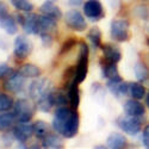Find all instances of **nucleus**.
Segmentation results:
<instances>
[{
  "label": "nucleus",
  "mask_w": 149,
  "mask_h": 149,
  "mask_svg": "<svg viewBox=\"0 0 149 149\" xmlns=\"http://www.w3.org/2000/svg\"><path fill=\"white\" fill-rule=\"evenodd\" d=\"M88 47L85 42H80V52H79V58H78V65L75 70V80L77 82L81 84L86 77H87L88 72Z\"/></svg>",
  "instance_id": "nucleus-1"
},
{
  "label": "nucleus",
  "mask_w": 149,
  "mask_h": 149,
  "mask_svg": "<svg viewBox=\"0 0 149 149\" xmlns=\"http://www.w3.org/2000/svg\"><path fill=\"white\" fill-rule=\"evenodd\" d=\"M130 24L127 19H115L111 22L110 25V33L112 40L116 42H125L129 40L130 33H129Z\"/></svg>",
  "instance_id": "nucleus-2"
},
{
  "label": "nucleus",
  "mask_w": 149,
  "mask_h": 149,
  "mask_svg": "<svg viewBox=\"0 0 149 149\" xmlns=\"http://www.w3.org/2000/svg\"><path fill=\"white\" fill-rule=\"evenodd\" d=\"M36 106L26 99H18L13 105V112L18 122H30L33 117Z\"/></svg>",
  "instance_id": "nucleus-3"
},
{
  "label": "nucleus",
  "mask_w": 149,
  "mask_h": 149,
  "mask_svg": "<svg viewBox=\"0 0 149 149\" xmlns=\"http://www.w3.org/2000/svg\"><path fill=\"white\" fill-rule=\"evenodd\" d=\"M65 22L67 24V26L74 31H84L87 28V23L85 20V17L81 12L77 8H73L66 12L65 15Z\"/></svg>",
  "instance_id": "nucleus-4"
},
{
  "label": "nucleus",
  "mask_w": 149,
  "mask_h": 149,
  "mask_svg": "<svg viewBox=\"0 0 149 149\" xmlns=\"http://www.w3.org/2000/svg\"><path fill=\"white\" fill-rule=\"evenodd\" d=\"M117 125L120 128V130L131 136L137 135L141 131V120L139 119V117L130 115L120 116L117 119Z\"/></svg>",
  "instance_id": "nucleus-5"
},
{
  "label": "nucleus",
  "mask_w": 149,
  "mask_h": 149,
  "mask_svg": "<svg viewBox=\"0 0 149 149\" xmlns=\"http://www.w3.org/2000/svg\"><path fill=\"white\" fill-rule=\"evenodd\" d=\"M50 91H53L52 90V85L47 79H38L37 78L29 86L30 98L33 99L35 102H37L41 97H43L44 94H47L48 92H50Z\"/></svg>",
  "instance_id": "nucleus-6"
},
{
  "label": "nucleus",
  "mask_w": 149,
  "mask_h": 149,
  "mask_svg": "<svg viewBox=\"0 0 149 149\" xmlns=\"http://www.w3.org/2000/svg\"><path fill=\"white\" fill-rule=\"evenodd\" d=\"M75 110V109H69L67 107L66 105L63 106H58L57 110H56V112H55V117H54V120H53V128L54 130L62 135V131H63V128L66 125V123L67 120L69 119L70 115L73 113V111Z\"/></svg>",
  "instance_id": "nucleus-7"
},
{
  "label": "nucleus",
  "mask_w": 149,
  "mask_h": 149,
  "mask_svg": "<svg viewBox=\"0 0 149 149\" xmlns=\"http://www.w3.org/2000/svg\"><path fill=\"white\" fill-rule=\"evenodd\" d=\"M84 13L92 22H98L105 16L103 5L99 0H87L84 5Z\"/></svg>",
  "instance_id": "nucleus-8"
},
{
  "label": "nucleus",
  "mask_w": 149,
  "mask_h": 149,
  "mask_svg": "<svg viewBox=\"0 0 149 149\" xmlns=\"http://www.w3.org/2000/svg\"><path fill=\"white\" fill-rule=\"evenodd\" d=\"M33 135V124L29 122H19L12 129V136L19 143H25Z\"/></svg>",
  "instance_id": "nucleus-9"
},
{
  "label": "nucleus",
  "mask_w": 149,
  "mask_h": 149,
  "mask_svg": "<svg viewBox=\"0 0 149 149\" xmlns=\"http://www.w3.org/2000/svg\"><path fill=\"white\" fill-rule=\"evenodd\" d=\"M32 50V43L25 36H18L15 40L13 44V53L15 56L19 60H24L29 56Z\"/></svg>",
  "instance_id": "nucleus-10"
},
{
  "label": "nucleus",
  "mask_w": 149,
  "mask_h": 149,
  "mask_svg": "<svg viewBox=\"0 0 149 149\" xmlns=\"http://www.w3.org/2000/svg\"><path fill=\"white\" fill-rule=\"evenodd\" d=\"M25 77L20 72L18 73H12L8 77L7 81L5 82V88L10 92L13 93H18L24 88V85H25Z\"/></svg>",
  "instance_id": "nucleus-11"
},
{
  "label": "nucleus",
  "mask_w": 149,
  "mask_h": 149,
  "mask_svg": "<svg viewBox=\"0 0 149 149\" xmlns=\"http://www.w3.org/2000/svg\"><path fill=\"white\" fill-rule=\"evenodd\" d=\"M22 26L28 35L40 33V16L29 12L28 15L24 16V23Z\"/></svg>",
  "instance_id": "nucleus-12"
},
{
  "label": "nucleus",
  "mask_w": 149,
  "mask_h": 149,
  "mask_svg": "<svg viewBox=\"0 0 149 149\" xmlns=\"http://www.w3.org/2000/svg\"><path fill=\"white\" fill-rule=\"evenodd\" d=\"M124 112L130 116H135V117H141L146 113V109L143 106L142 103L139 102V99H128V100L124 103L123 105Z\"/></svg>",
  "instance_id": "nucleus-13"
},
{
  "label": "nucleus",
  "mask_w": 149,
  "mask_h": 149,
  "mask_svg": "<svg viewBox=\"0 0 149 149\" xmlns=\"http://www.w3.org/2000/svg\"><path fill=\"white\" fill-rule=\"evenodd\" d=\"M78 131H79V115L77 111L74 110L63 128L62 136H65L66 139H72L78 134Z\"/></svg>",
  "instance_id": "nucleus-14"
},
{
  "label": "nucleus",
  "mask_w": 149,
  "mask_h": 149,
  "mask_svg": "<svg viewBox=\"0 0 149 149\" xmlns=\"http://www.w3.org/2000/svg\"><path fill=\"white\" fill-rule=\"evenodd\" d=\"M102 50H103L104 60L105 61L117 63V62H119L120 58H122L120 49L117 45H113V44H104V45H102Z\"/></svg>",
  "instance_id": "nucleus-15"
},
{
  "label": "nucleus",
  "mask_w": 149,
  "mask_h": 149,
  "mask_svg": "<svg viewBox=\"0 0 149 149\" xmlns=\"http://www.w3.org/2000/svg\"><path fill=\"white\" fill-rule=\"evenodd\" d=\"M102 68H103V77H105L107 80L122 81V78L119 75V72H118V68H117L116 63H113V62H109V61H104Z\"/></svg>",
  "instance_id": "nucleus-16"
},
{
  "label": "nucleus",
  "mask_w": 149,
  "mask_h": 149,
  "mask_svg": "<svg viewBox=\"0 0 149 149\" xmlns=\"http://www.w3.org/2000/svg\"><path fill=\"white\" fill-rule=\"evenodd\" d=\"M40 11L42 12V15L50 16L55 19L62 18V12H61L60 7L54 4L53 0H47V1H44L42 4V6L40 7Z\"/></svg>",
  "instance_id": "nucleus-17"
},
{
  "label": "nucleus",
  "mask_w": 149,
  "mask_h": 149,
  "mask_svg": "<svg viewBox=\"0 0 149 149\" xmlns=\"http://www.w3.org/2000/svg\"><path fill=\"white\" fill-rule=\"evenodd\" d=\"M56 20L50 16L42 15L40 16V35L41 33H50L56 30Z\"/></svg>",
  "instance_id": "nucleus-18"
},
{
  "label": "nucleus",
  "mask_w": 149,
  "mask_h": 149,
  "mask_svg": "<svg viewBox=\"0 0 149 149\" xmlns=\"http://www.w3.org/2000/svg\"><path fill=\"white\" fill-rule=\"evenodd\" d=\"M106 146L111 149H120L127 146V139L125 136L120 132H112L109 135L106 140Z\"/></svg>",
  "instance_id": "nucleus-19"
},
{
  "label": "nucleus",
  "mask_w": 149,
  "mask_h": 149,
  "mask_svg": "<svg viewBox=\"0 0 149 149\" xmlns=\"http://www.w3.org/2000/svg\"><path fill=\"white\" fill-rule=\"evenodd\" d=\"M79 82H77L75 80L72 81L68 86V98H69V104L72 105L73 109H78L79 103H80V91H79Z\"/></svg>",
  "instance_id": "nucleus-20"
},
{
  "label": "nucleus",
  "mask_w": 149,
  "mask_h": 149,
  "mask_svg": "<svg viewBox=\"0 0 149 149\" xmlns=\"http://www.w3.org/2000/svg\"><path fill=\"white\" fill-rule=\"evenodd\" d=\"M36 103H37V107H38L41 111H43V112H48V111H50L52 107L55 106V103H54V92L53 91L48 92L47 94L41 97Z\"/></svg>",
  "instance_id": "nucleus-21"
},
{
  "label": "nucleus",
  "mask_w": 149,
  "mask_h": 149,
  "mask_svg": "<svg viewBox=\"0 0 149 149\" xmlns=\"http://www.w3.org/2000/svg\"><path fill=\"white\" fill-rule=\"evenodd\" d=\"M42 148H50V149H61L63 148V143L60 136L56 134H48L47 137L43 139Z\"/></svg>",
  "instance_id": "nucleus-22"
},
{
  "label": "nucleus",
  "mask_w": 149,
  "mask_h": 149,
  "mask_svg": "<svg viewBox=\"0 0 149 149\" xmlns=\"http://www.w3.org/2000/svg\"><path fill=\"white\" fill-rule=\"evenodd\" d=\"M0 28L4 29L8 35H15L18 31V24L15 18L6 16L4 18H0Z\"/></svg>",
  "instance_id": "nucleus-23"
},
{
  "label": "nucleus",
  "mask_w": 149,
  "mask_h": 149,
  "mask_svg": "<svg viewBox=\"0 0 149 149\" xmlns=\"http://www.w3.org/2000/svg\"><path fill=\"white\" fill-rule=\"evenodd\" d=\"M17 118H16L15 112L6 111V113H1L0 115V131H6L10 128H12Z\"/></svg>",
  "instance_id": "nucleus-24"
},
{
  "label": "nucleus",
  "mask_w": 149,
  "mask_h": 149,
  "mask_svg": "<svg viewBox=\"0 0 149 149\" xmlns=\"http://www.w3.org/2000/svg\"><path fill=\"white\" fill-rule=\"evenodd\" d=\"M49 134V127L44 120H36L33 123V135L38 140H43Z\"/></svg>",
  "instance_id": "nucleus-25"
},
{
  "label": "nucleus",
  "mask_w": 149,
  "mask_h": 149,
  "mask_svg": "<svg viewBox=\"0 0 149 149\" xmlns=\"http://www.w3.org/2000/svg\"><path fill=\"white\" fill-rule=\"evenodd\" d=\"M129 94L134 99H142L146 94V88L140 82H131L129 84Z\"/></svg>",
  "instance_id": "nucleus-26"
},
{
  "label": "nucleus",
  "mask_w": 149,
  "mask_h": 149,
  "mask_svg": "<svg viewBox=\"0 0 149 149\" xmlns=\"http://www.w3.org/2000/svg\"><path fill=\"white\" fill-rule=\"evenodd\" d=\"M25 78H40L41 75V69L35 66V65H31V63H26V65H24L20 70H19Z\"/></svg>",
  "instance_id": "nucleus-27"
},
{
  "label": "nucleus",
  "mask_w": 149,
  "mask_h": 149,
  "mask_svg": "<svg viewBox=\"0 0 149 149\" xmlns=\"http://www.w3.org/2000/svg\"><path fill=\"white\" fill-rule=\"evenodd\" d=\"M134 72L139 81H146L149 78V69L143 62H137L134 67Z\"/></svg>",
  "instance_id": "nucleus-28"
},
{
  "label": "nucleus",
  "mask_w": 149,
  "mask_h": 149,
  "mask_svg": "<svg viewBox=\"0 0 149 149\" xmlns=\"http://www.w3.org/2000/svg\"><path fill=\"white\" fill-rule=\"evenodd\" d=\"M87 37H88V40L91 41L93 48L102 47V32H100V30H99L97 26L92 28V29L88 31Z\"/></svg>",
  "instance_id": "nucleus-29"
},
{
  "label": "nucleus",
  "mask_w": 149,
  "mask_h": 149,
  "mask_svg": "<svg viewBox=\"0 0 149 149\" xmlns=\"http://www.w3.org/2000/svg\"><path fill=\"white\" fill-rule=\"evenodd\" d=\"M13 105H15V102L11 95L6 93H0V112L10 111L11 109H13Z\"/></svg>",
  "instance_id": "nucleus-30"
},
{
  "label": "nucleus",
  "mask_w": 149,
  "mask_h": 149,
  "mask_svg": "<svg viewBox=\"0 0 149 149\" xmlns=\"http://www.w3.org/2000/svg\"><path fill=\"white\" fill-rule=\"evenodd\" d=\"M11 4L18 11L31 12L33 10V4L30 1V0H11Z\"/></svg>",
  "instance_id": "nucleus-31"
},
{
  "label": "nucleus",
  "mask_w": 149,
  "mask_h": 149,
  "mask_svg": "<svg viewBox=\"0 0 149 149\" xmlns=\"http://www.w3.org/2000/svg\"><path fill=\"white\" fill-rule=\"evenodd\" d=\"M54 103L55 106H63L69 103L68 94H66L63 91H56L54 92Z\"/></svg>",
  "instance_id": "nucleus-32"
},
{
  "label": "nucleus",
  "mask_w": 149,
  "mask_h": 149,
  "mask_svg": "<svg viewBox=\"0 0 149 149\" xmlns=\"http://www.w3.org/2000/svg\"><path fill=\"white\" fill-rule=\"evenodd\" d=\"M12 73H13V69H12L7 63H5V62H0V79L10 77Z\"/></svg>",
  "instance_id": "nucleus-33"
},
{
  "label": "nucleus",
  "mask_w": 149,
  "mask_h": 149,
  "mask_svg": "<svg viewBox=\"0 0 149 149\" xmlns=\"http://www.w3.org/2000/svg\"><path fill=\"white\" fill-rule=\"evenodd\" d=\"M75 44H77V41L74 40V38H69V40H67L63 44H62V48H61L60 54H65V53L69 52L73 47H75Z\"/></svg>",
  "instance_id": "nucleus-34"
},
{
  "label": "nucleus",
  "mask_w": 149,
  "mask_h": 149,
  "mask_svg": "<svg viewBox=\"0 0 149 149\" xmlns=\"http://www.w3.org/2000/svg\"><path fill=\"white\" fill-rule=\"evenodd\" d=\"M142 142L147 148H149V124L142 131Z\"/></svg>",
  "instance_id": "nucleus-35"
},
{
  "label": "nucleus",
  "mask_w": 149,
  "mask_h": 149,
  "mask_svg": "<svg viewBox=\"0 0 149 149\" xmlns=\"http://www.w3.org/2000/svg\"><path fill=\"white\" fill-rule=\"evenodd\" d=\"M41 38H42V42L45 47H50L52 43H53V37L50 33H41Z\"/></svg>",
  "instance_id": "nucleus-36"
},
{
  "label": "nucleus",
  "mask_w": 149,
  "mask_h": 149,
  "mask_svg": "<svg viewBox=\"0 0 149 149\" xmlns=\"http://www.w3.org/2000/svg\"><path fill=\"white\" fill-rule=\"evenodd\" d=\"M6 16H8V7L4 1L0 0V18H4Z\"/></svg>",
  "instance_id": "nucleus-37"
},
{
  "label": "nucleus",
  "mask_w": 149,
  "mask_h": 149,
  "mask_svg": "<svg viewBox=\"0 0 149 149\" xmlns=\"http://www.w3.org/2000/svg\"><path fill=\"white\" fill-rule=\"evenodd\" d=\"M84 3V0H68V4L73 7H78Z\"/></svg>",
  "instance_id": "nucleus-38"
},
{
  "label": "nucleus",
  "mask_w": 149,
  "mask_h": 149,
  "mask_svg": "<svg viewBox=\"0 0 149 149\" xmlns=\"http://www.w3.org/2000/svg\"><path fill=\"white\" fill-rule=\"evenodd\" d=\"M147 105H148V107H149V93H148V95H147Z\"/></svg>",
  "instance_id": "nucleus-39"
},
{
  "label": "nucleus",
  "mask_w": 149,
  "mask_h": 149,
  "mask_svg": "<svg viewBox=\"0 0 149 149\" xmlns=\"http://www.w3.org/2000/svg\"><path fill=\"white\" fill-rule=\"evenodd\" d=\"M147 42H148V45H149V38H148V40H147Z\"/></svg>",
  "instance_id": "nucleus-40"
},
{
  "label": "nucleus",
  "mask_w": 149,
  "mask_h": 149,
  "mask_svg": "<svg viewBox=\"0 0 149 149\" xmlns=\"http://www.w3.org/2000/svg\"><path fill=\"white\" fill-rule=\"evenodd\" d=\"M53 1H55V0H53Z\"/></svg>",
  "instance_id": "nucleus-41"
}]
</instances>
